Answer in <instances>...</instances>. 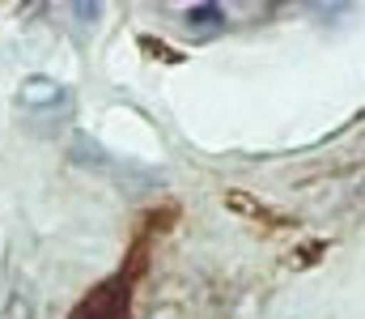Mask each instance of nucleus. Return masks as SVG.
I'll list each match as a JSON object with an SVG mask.
<instances>
[{"mask_svg":"<svg viewBox=\"0 0 365 319\" xmlns=\"http://www.w3.org/2000/svg\"><path fill=\"white\" fill-rule=\"evenodd\" d=\"M128 303H132V281L119 273V277L102 281L98 290H90L77 303L73 319H128Z\"/></svg>","mask_w":365,"mask_h":319,"instance_id":"f257e3e1","label":"nucleus"},{"mask_svg":"<svg viewBox=\"0 0 365 319\" xmlns=\"http://www.w3.org/2000/svg\"><path fill=\"white\" fill-rule=\"evenodd\" d=\"M17 103L30 115H60L73 106V94H68V86H60L51 77H26L17 86Z\"/></svg>","mask_w":365,"mask_h":319,"instance_id":"f03ea898","label":"nucleus"},{"mask_svg":"<svg viewBox=\"0 0 365 319\" xmlns=\"http://www.w3.org/2000/svg\"><path fill=\"white\" fill-rule=\"evenodd\" d=\"M0 319H34V290L26 281H13L4 303H0Z\"/></svg>","mask_w":365,"mask_h":319,"instance_id":"7ed1b4c3","label":"nucleus"},{"mask_svg":"<svg viewBox=\"0 0 365 319\" xmlns=\"http://www.w3.org/2000/svg\"><path fill=\"white\" fill-rule=\"evenodd\" d=\"M187 21H191V26H221V21H225V13H221L217 4H204V9H191V13H187Z\"/></svg>","mask_w":365,"mask_h":319,"instance_id":"20e7f679","label":"nucleus"}]
</instances>
